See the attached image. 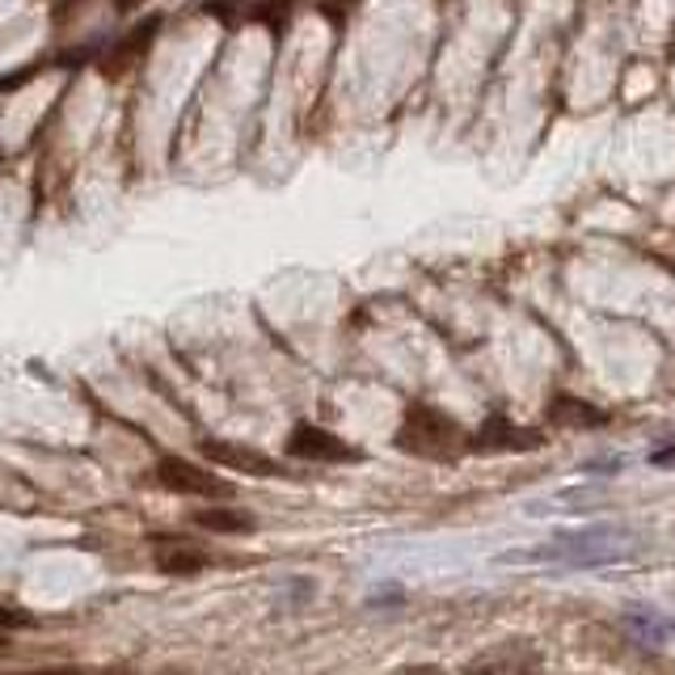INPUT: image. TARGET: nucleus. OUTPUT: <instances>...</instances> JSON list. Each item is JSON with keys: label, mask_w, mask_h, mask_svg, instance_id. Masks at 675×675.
I'll use <instances>...</instances> for the list:
<instances>
[{"label": "nucleus", "mask_w": 675, "mask_h": 675, "mask_svg": "<svg viewBox=\"0 0 675 675\" xmlns=\"http://www.w3.org/2000/svg\"><path fill=\"white\" fill-rule=\"evenodd\" d=\"M633 558V540L625 532H578L540 544L532 553H503L498 562H553V566H612Z\"/></svg>", "instance_id": "1"}, {"label": "nucleus", "mask_w": 675, "mask_h": 675, "mask_svg": "<svg viewBox=\"0 0 675 675\" xmlns=\"http://www.w3.org/2000/svg\"><path fill=\"white\" fill-rule=\"evenodd\" d=\"M460 439H464L460 427L448 418V414H439L435 405H414V409H405V423H402V431H397V443H402L405 452L427 457V460L457 457L460 448H469V443H460Z\"/></svg>", "instance_id": "2"}, {"label": "nucleus", "mask_w": 675, "mask_h": 675, "mask_svg": "<svg viewBox=\"0 0 675 675\" xmlns=\"http://www.w3.org/2000/svg\"><path fill=\"white\" fill-rule=\"evenodd\" d=\"M203 457L212 460V464H224V469L249 473V477H292L279 460L262 457L254 448H241V443H224V439H203Z\"/></svg>", "instance_id": "3"}, {"label": "nucleus", "mask_w": 675, "mask_h": 675, "mask_svg": "<svg viewBox=\"0 0 675 675\" xmlns=\"http://www.w3.org/2000/svg\"><path fill=\"white\" fill-rule=\"evenodd\" d=\"M157 477H161L165 490H178V494H199V498H224V494H228V482H220L216 473H203L199 464L178 460V457L161 460Z\"/></svg>", "instance_id": "4"}, {"label": "nucleus", "mask_w": 675, "mask_h": 675, "mask_svg": "<svg viewBox=\"0 0 675 675\" xmlns=\"http://www.w3.org/2000/svg\"><path fill=\"white\" fill-rule=\"evenodd\" d=\"M288 452L300 460H325V464H334V460H355V448H347V439H338L334 431H322V427H308V423L292 431Z\"/></svg>", "instance_id": "5"}, {"label": "nucleus", "mask_w": 675, "mask_h": 675, "mask_svg": "<svg viewBox=\"0 0 675 675\" xmlns=\"http://www.w3.org/2000/svg\"><path fill=\"white\" fill-rule=\"evenodd\" d=\"M473 452H532L540 448V435L537 431H524V427H511L507 418H490L482 431L469 439Z\"/></svg>", "instance_id": "6"}, {"label": "nucleus", "mask_w": 675, "mask_h": 675, "mask_svg": "<svg viewBox=\"0 0 675 675\" xmlns=\"http://www.w3.org/2000/svg\"><path fill=\"white\" fill-rule=\"evenodd\" d=\"M549 418L558 427H604L608 423L604 409H595L592 402H578V397H558V402L549 405Z\"/></svg>", "instance_id": "7"}, {"label": "nucleus", "mask_w": 675, "mask_h": 675, "mask_svg": "<svg viewBox=\"0 0 675 675\" xmlns=\"http://www.w3.org/2000/svg\"><path fill=\"white\" fill-rule=\"evenodd\" d=\"M157 566L165 574H199V570L207 566V553H199V549H187V544H169L157 553Z\"/></svg>", "instance_id": "8"}, {"label": "nucleus", "mask_w": 675, "mask_h": 675, "mask_svg": "<svg viewBox=\"0 0 675 675\" xmlns=\"http://www.w3.org/2000/svg\"><path fill=\"white\" fill-rule=\"evenodd\" d=\"M194 524H199V528H207V532H249V528H254V519H249V515L224 511V507L199 511V515H194Z\"/></svg>", "instance_id": "9"}, {"label": "nucleus", "mask_w": 675, "mask_h": 675, "mask_svg": "<svg viewBox=\"0 0 675 675\" xmlns=\"http://www.w3.org/2000/svg\"><path fill=\"white\" fill-rule=\"evenodd\" d=\"M625 629L638 638V642H650V646H659V642H667V621L663 617H654V612H629L625 617Z\"/></svg>", "instance_id": "10"}, {"label": "nucleus", "mask_w": 675, "mask_h": 675, "mask_svg": "<svg viewBox=\"0 0 675 675\" xmlns=\"http://www.w3.org/2000/svg\"><path fill=\"white\" fill-rule=\"evenodd\" d=\"M355 9H359V0H325L322 13L329 18V22H342V18H351Z\"/></svg>", "instance_id": "11"}, {"label": "nucleus", "mask_w": 675, "mask_h": 675, "mask_svg": "<svg viewBox=\"0 0 675 675\" xmlns=\"http://www.w3.org/2000/svg\"><path fill=\"white\" fill-rule=\"evenodd\" d=\"M0 625H26V617H22V612H4V608H0Z\"/></svg>", "instance_id": "12"}, {"label": "nucleus", "mask_w": 675, "mask_h": 675, "mask_svg": "<svg viewBox=\"0 0 675 675\" xmlns=\"http://www.w3.org/2000/svg\"><path fill=\"white\" fill-rule=\"evenodd\" d=\"M139 4H144V0H114L119 13H132V9H139Z\"/></svg>", "instance_id": "13"}, {"label": "nucleus", "mask_w": 675, "mask_h": 675, "mask_svg": "<svg viewBox=\"0 0 675 675\" xmlns=\"http://www.w3.org/2000/svg\"><path fill=\"white\" fill-rule=\"evenodd\" d=\"M675 460V448H663V452H654V464H672Z\"/></svg>", "instance_id": "14"}]
</instances>
